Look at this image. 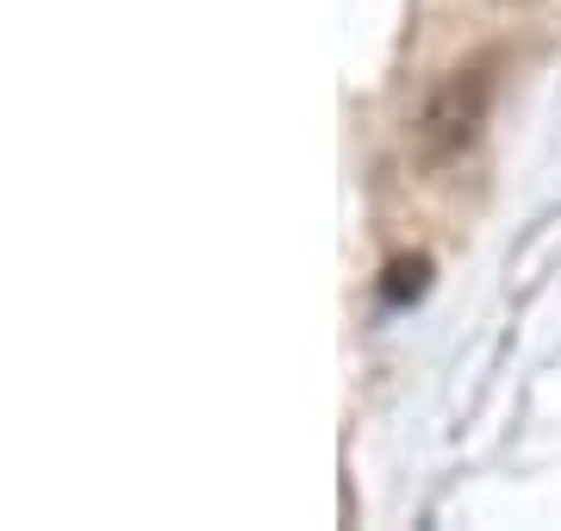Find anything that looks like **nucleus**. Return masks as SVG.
<instances>
[{
  "label": "nucleus",
  "mask_w": 561,
  "mask_h": 531,
  "mask_svg": "<svg viewBox=\"0 0 561 531\" xmlns=\"http://www.w3.org/2000/svg\"><path fill=\"white\" fill-rule=\"evenodd\" d=\"M387 275H393V282H387V301H393V307H400L405 294H412V301L424 294V257H412V263H393Z\"/></svg>",
  "instance_id": "2"
},
{
  "label": "nucleus",
  "mask_w": 561,
  "mask_h": 531,
  "mask_svg": "<svg viewBox=\"0 0 561 531\" xmlns=\"http://www.w3.org/2000/svg\"><path fill=\"white\" fill-rule=\"evenodd\" d=\"M493 94H500V57H468L456 69H443L431 94L412 113V157L424 169H449L461 163L486 132V113H493Z\"/></svg>",
  "instance_id": "1"
}]
</instances>
